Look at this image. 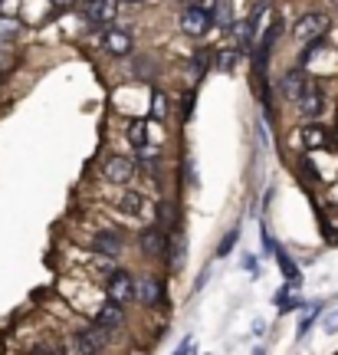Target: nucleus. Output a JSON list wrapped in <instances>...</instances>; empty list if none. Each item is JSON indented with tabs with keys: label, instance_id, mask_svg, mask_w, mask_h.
Here are the masks:
<instances>
[{
	"label": "nucleus",
	"instance_id": "13",
	"mask_svg": "<svg viewBox=\"0 0 338 355\" xmlns=\"http://www.w3.org/2000/svg\"><path fill=\"white\" fill-rule=\"evenodd\" d=\"M63 355H99V349H96V343L89 339L86 332H73L63 343Z\"/></svg>",
	"mask_w": 338,
	"mask_h": 355
},
{
	"label": "nucleus",
	"instance_id": "15",
	"mask_svg": "<svg viewBox=\"0 0 338 355\" xmlns=\"http://www.w3.org/2000/svg\"><path fill=\"white\" fill-rule=\"evenodd\" d=\"M302 145H305V148H309V152H315V148H326L328 145V132L322 125H305L302 128Z\"/></svg>",
	"mask_w": 338,
	"mask_h": 355
},
{
	"label": "nucleus",
	"instance_id": "9",
	"mask_svg": "<svg viewBox=\"0 0 338 355\" xmlns=\"http://www.w3.org/2000/svg\"><path fill=\"white\" fill-rule=\"evenodd\" d=\"M102 43H105V50L112 53V56H118V60L135 50V40H132V33H128V30H122V26H105V37H102Z\"/></svg>",
	"mask_w": 338,
	"mask_h": 355
},
{
	"label": "nucleus",
	"instance_id": "7",
	"mask_svg": "<svg viewBox=\"0 0 338 355\" xmlns=\"http://www.w3.org/2000/svg\"><path fill=\"white\" fill-rule=\"evenodd\" d=\"M164 296V286L158 277H151V273H145V277L135 279V303L141 306H158Z\"/></svg>",
	"mask_w": 338,
	"mask_h": 355
},
{
	"label": "nucleus",
	"instance_id": "10",
	"mask_svg": "<svg viewBox=\"0 0 338 355\" xmlns=\"http://www.w3.org/2000/svg\"><path fill=\"white\" fill-rule=\"evenodd\" d=\"M92 322H96V326H102V329H109V332H118L122 326H125V306L105 300V303L99 306V313H96V319H92Z\"/></svg>",
	"mask_w": 338,
	"mask_h": 355
},
{
	"label": "nucleus",
	"instance_id": "3",
	"mask_svg": "<svg viewBox=\"0 0 338 355\" xmlns=\"http://www.w3.org/2000/svg\"><path fill=\"white\" fill-rule=\"evenodd\" d=\"M102 175H105V181H112V184H128L138 175V162L128 158V155H109L105 165H102Z\"/></svg>",
	"mask_w": 338,
	"mask_h": 355
},
{
	"label": "nucleus",
	"instance_id": "22",
	"mask_svg": "<svg viewBox=\"0 0 338 355\" xmlns=\"http://www.w3.org/2000/svg\"><path fill=\"white\" fill-rule=\"evenodd\" d=\"M17 3H20V0H0V13H7V17L17 13Z\"/></svg>",
	"mask_w": 338,
	"mask_h": 355
},
{
	"label": "nucleus",
	"instance_id": "8",
	"mask_svg": "<svg viewBox=\"0 0 338 355\" xmlns=\"http://www.w3.org/2000/svg\"><path fill=\"white\" fill-rule=\"evenodd\" d=\"M309 83H312V79L305 76V69H302V66H292V69H286V73L279 76V92H283L289 102H296Z\"/></svg>",
	"mask_w": 338,
	"mask_h": 355
},
{
	"label": "nucleus",
	"instance_id": "17",
	"mask_svg": "<svg viewBox=\"0 0 338 355\" xmlns=\"http://www.w3.org/2000/svg\"><path fill=\"white\" fill-rule=\"evenodd\" d=\"M168 112H171L168 96H164L161 89H154V92H151V119H168Z\"/></svg>",
	"mask_w": 338,
	"mask_h": 355
},
{
	"label": "nucleus",
	"instance_id": "19",
	"mask_svg": "<svg viewBox=\"0 0 338 355\" xmlns=\"http://www.w3.org/2000/svg\"><path fill=\"white\" fill-rule=\"evenodd\" d=\"M276 260H279V266H283V273H286L289 279L299 277V270H296V263H289V257L283 254V250H276Z\"/></svg>",
	"mask_w": 338,
	"mask_h": 355
},
{
	"label": "nucleus",
	"instance_id": "26",
	"mask_svg": "<svg viewBox=\"0 0 338 355\" xmlns=\"http://www.w3.org/2000/svg\"><path fill=\"white\" fill-rule=\"evenodd\" d=\"M328 7H335V10H338V0H328Z\"/></svg>",
	"mask_w": 338,
	"mask_h": 355
},
{
	"label": "nucleus",
	"instance_id": "2",
	"mask_svg": "<svg viewBox=\"0 0 338 355\" xmlns=\"http://www.w3.org/2000/svg\"><path fill=\"white\" fill-rule=\"evenodd\" d=\"M177 26H181L184 37H204L207 26H211V10L204 3H188V7H181Z\"/></svg>",
	"mask_w": 338,
	"mask_h": 355
},
{
	"label": "nucleus",
	"instance_id": "4",
	"mask_svg": "<svg viewBox=\"0 0 338 355\" xmlns=\"http://www.w3.org/2000/svg\"><path fill=\"white\" fill-rule=\"evenodd\" d=\"M105 296L112 303H132L135 300V277L128 270H115L112 277H105Z\"/></svg>",
	"mask_w": 338,
	"mask_h": 355
},
{
	"label": "nucleus",
	"instance_id": "12",
	"mask_svg": "<svg viewBox=\"0 0 338 355\" xmlns=\"http://www.w3.org/2000/svg\"><path fill=\"white\" fill-rule=\"evenodd\" d=\"M164 250H168V237H164V230H158V227L141 230V254L145 257H164Z\"/></svg>",
	"mask_w": 338,
	"mask_h": 355
},
{
	"label": "nucleus",
	"instance_id": "14",
	"mask_svg": "<svg viewBox=\"0 0 338 355\" xmlns=\"http://www.w3.org/2000/svg\"><path fill=\"white\" fill-rule=\"evenodd\" d=\"M115 204H118V211H122V214H128V217H135L138 211H145V207H148V204H145V198H141V191H122Z\"/></svg>",
	"mask_w": 338,
	"mask_h": 355
},
{
	"label": "nucleus",
	"instance_id": "16",
	"mask_svg": "<svg viewBox=\"0 0 338 355\" xmlns=\"http://www.w3.org/2000/svg\"><path fill=\"white\" fill-rule=\"evenodd\" d=\"M128 145L141 152V148H148V122L145 119H135L132 125H128Z\"/></svg>",
	"mask_w": 338,
	"mask_h": 355
},
{
	"label": "nucleus",
	"instance_id": "5",
	"mask_svg": "<svg viewBox=\"0 0 338 355\" xmlns=\"http://www.w3.org/2000/svg\"><path fill=\"white\" fill-rule=\"evenodd\" d=\"M296 112H299L305 122H315L319 115L326 112V92L315 86V83H309V86L302 89V96L296 99Z\"/></svg>",
	"mask_w": 338,
	"mask_h": 355
},
{
	"label": "nucleus",
	"instance_id": "20",
	"mask_svg": "<svg viewBox=\"0 0 338 355\" xmlns=\"http://www.w3.org/2000/svg\"><path fill=\"white\" fill-rule=\"evenodd\" d=\"M237 56H240V50H224L220 53V60H217V66H220V69H233Z\"/></svg>",
	"mask_w": 338,
	"mask_h": 355
},
{
	"label": "nucleus",
	"instance_id": "1",
	"mask_svg": "<svg viewBox=\"0 0 338 355\" xmlns=\"http://www.w3.org/2000/svg\"><path fill=\"white\" fill-rule=\"evenodd\" d=\"M328 33V13H319V10H309L302 13L299 20L292 24V40L305 46V43H315V40H326Z\"/></svg>",
	"mask_w": 338,
	"mask_h": 355
},
{
	"label": "nucleus",
	"instance_id": "25",
	"mask_svg": "<svg viewBox=\"0 0 338 355\" xmlns=\"http://www.w3.org/2000/svg\"><path fill=\"white\" fill-rule=\"evenodd\" d=\"M118 3H125V7H141L145 0H118Z\"/></svg>",
	"mask_w": 338,
	"mask_h": 355
},
{
	"label": "nucleus",
	"instance_id": "6",
	"mask_svg": "<svg viewBox=\"0 0 338 355\" xmlns=\"http://www.w3.org/2000/svg\"><path fill=\"white\" fill-rule=\"evenodd\" d=\"M82 17L96 26H109L118 17V0H86L82 3Z\"/></svg>",
	"mask_w": 338,
	"mask_h": 355
},
{
	"label": "nucleus",
	"instance_id": "24",
	"mask_svg": "<svg viewBox=\"0 0 338 355\" xmlns=\"http://www.w3.org/2000/svg\"><path fill=\"white\" fill-rule=\"evenodd\" d=\"M50 3H53V7H60V10H66V7H73L75 0H50Z\"/></svg>",
	"mask_w": 338,
	"mask_h": 355
},
{
	"label": "nucleus",
	"instance_id": "18",
	"mask_svg": "<svg viewBox=\"0 0 338 355\" xmlns=\"http://www.w3.org/2000/svg\"><path fill=\"white\" fill-rule=\"evenodd\" d=\"M89 336V339H92V343H96V349H105V345H109V339H112V332L109 329H102V326H96V322H92V326H86V329H82Z\"/></svg>",
	"mask_w": 338,
	"mask_h": 355
},
{
	"label": "nucleus",
	"instance_id": "23",
	"mask_svg": "<svg viewBox=\"0 0 338 355\" xmlns=\"http://www.w3.org/2000/svg\"><path fill=\"white\" fill-rule=\"evenodd\" d=\"M33 355H63V349H53V345H37Z\"/></svg>",
	"mask_w": 338,
	"mask_h": 355
},
{
	"label": "nucleus",
	"instance_id": "11",
	"mask_svg": "<svg viewBox=\"0 0 338 355\" xmlns=\"http://www.w3.org/2000/svg\"><path fill=\"white\" fill-rule=\"evenodd\" d=\"M92 250L102 257H122V250H125V243H122V237L115 234V230H99L96 237H92Z\"/></svg>",
	"mask_w": 338,
	"mask_h": 355
},
{
	"label": "nucleus",
	"instance_id": "21",
	"mask_svg": "<svg viewBox=\"0 0 338 355\" xmlns=\"http://www.w3.org/2000/svg\"><path fill=\"white\" fill-rule=\"evenodd\" d=\"M233 241H237V230H233V234H226V241L220 243V250H217V254H220V257L230 254V247H233Z\"/></svg>",
	"mask_w": 338,
	"mask_h": 355
}]
</instances>
